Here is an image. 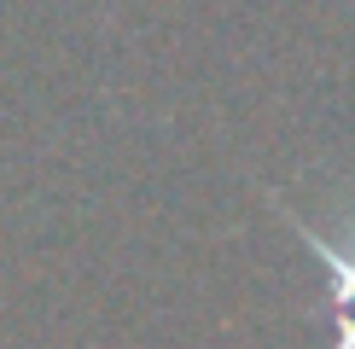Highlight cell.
I'll return each instance as SVG.
<instances>
[{"label": "cell", "instance_id": "cell-1", "mask_svg": "<svg viewBox=\"0 0 355 349\" xmlns=\"http://www.w3.org/2000/svg\"><path fill=\"white\" fill-rule=\"evenodd\" d=\"M268 204L286 215V227L303 239V251L327 268V314H355V227L349 233H320L315 222H303L279 193H268Z\"/></svg>", "mask_w": 355, "mask_h": 349}]
</instances>
